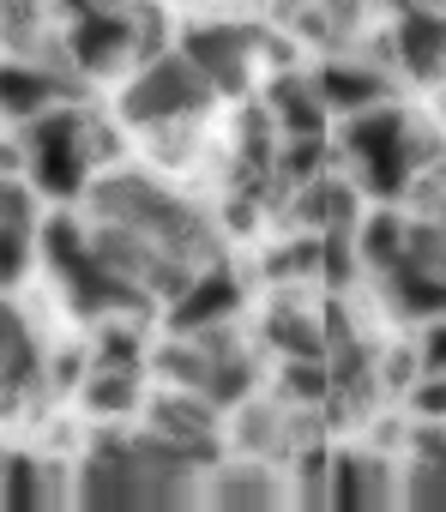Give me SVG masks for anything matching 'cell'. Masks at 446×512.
Instances as JSON below:
<instances>
[{"label": "cell", "instance_id": "obj_8", "mask_svg": "<svg viewBox=\"0 0 446 512\" xmlns=\"http://www.w3.org/2000/svg\"><path fill=\"white\" fill-rule=\"evenodd\" d=\"M139 55V13L133 7H79L67 25V61L79 73H115Z\"/></svg>", "mask_w": 446, "mask_h": 512}, {"label": "cell", "instance_id": "obj_34", "mask_svg": "<svg viewBox=\"0 0 446 512\" xmlns=\"http://www.w3.org/2000/svg\"><path fill=\"white\" fill-rule=\"evenodd\" d=\"M410 193H416V205H422V217H440V223H446V157H440L434 169H422Z\"/></svg>", "mask_w": 446, "mask_h": 512}, {"label": "cell", "instance_id": "obj_25", "mask_svg": "<svg viewBox=\"0 0 446 512\" xmlns=\"http://www.w3.org/2000/svg\"><path fill=\"white\" fill-rule=\"evenodd\" d=\"M284 398L290 404H332V362L326 356H284Z\"/></svg>", "mask_w": 446, "mask_h": 512}, {"label": "cell", "instance_id": "obj_26", "mask_svg": "<svg viewBox=\"0 0 446 512\" xmlns=\"http://www.w3.org/2000/svg\"><path fill=\"white\" fill-rule=\"evenodd\" d=\"M356 266H362L356 223H332V229H320V278H326L332 290H344V284L356 278Z\"/></svg>", "mask_w": 446, "mask_h": 512}, {"label": "cell", "instance_id": "obj_38", "mask_svg": "<svg viewBox=\"0 0 446 512\" xmlns=\"http://www.w3.org/2000/svg\"><path fill=\"white\" fill-rule=\"evenodd\" d=\"M278 7H284V13H296V7H302V0H278Z\"/></svg>", "mask_w": 446, "mask_h": 512}, {"label": "cell", "instance_id": "obj_19", "mask_svg": "<svg viewBox=\"0 0 446 512\" xmlns=\"http://www.w3.org/2000/svg\"><path fill=\"white\" fill-rule=\"evenodd\" d=\"M0 380H7V404L31 398L43 386V350H37V332L25 326L19 308L0 314Z\"/></svg>", "mask_w": 446, "mask_h": 512}, {"label": "cell", "instance_id": "obj_36", "mask_svg": "<svg viewBox=\"0 0 446 512\" xmlns=\"http://www.w3.org/2000/svg\"><path fill=\"white\" fill-rule=\"evenodd\" d=\"M67 7L79 13V7H133V0H67Z\"/></svg>", "mask_w": 446, "mask_h": 512}, {"label": "cell", "instance_id": "obj_35", "mask_svg": "<svg viewBox=\"0 0 446 512\" xmlns=\"http://www.w3.org/2000/svg\"><path fill=\"white\" fill-rule=\"evenodd\" d=\"M422 374H446V314L440 320H428V338H422Z\"/></svg>", "mask_w": 446, "mask_h": 512}, {"label": "cell", "instance_id": "obj_17", "mask_svg": "<svg viewBox=\"0 0 446 512\" xmlns=\"http://www.w3.org/2000/svg\"><path fill=\"white\" fill-rule=\"evenodd\" d=\"M266 109L278 115L284 139L326 133V115H332V103H326V91H320V79H314V73H278V79H272V91H266Z\"/></svg>", "mask_w": 446, "mask_h": 512}, {"label": "cell", "instance_id": "obj_9", "mask_svg": "<svg viewBox=\"0 0 446 512\" xmlns=\"http://www.w3.org/2000/svg\"><path fill=\"white\" fill-rule=\"evenodd\" d=\"M181 49L217 85V97H236V91H248V73H254V55H260V31H248V25H187Z\"/></svg>", "mask_w": 446, "mask_h": 512}, {"label": "cell", "instance_id": "obj_30", "mask_svg": "<svg viewBox=\"0 0 446 512\" xmlns=\"http://www.w3.org/2000/svg\"><path fill=\"white\" fill-rule=\"evenodd\" d=\"M404 253H410L416 266H428L434 278H446V223H440V217H416Z\"/></svg>", "mask_w": 446, "mask_h": 512}, {"label": "cell", "instance_id": "obj_2", "mask_svg": "<svg viewBox=\"0 0 446 512\" xmlns=\"http://www.w3.org/2000/svg\"><path fill=\"white\" fill-rule=\"evenodd\" d=\"M91 211H97V223H121V229L157 241L163 253H175V260L199 266V272L217 266V229H211V217L193 211L187 199L163 193L145 175H127V169L121 175H103L91 187Z\"/></svg>", "mask_w": 446, "mask_h": 512}, {"label": "cell", "instance_id": "obj_11", "mask_svg": "<svg viewBox=\"0 0 446 512\" xmlns=\"http://www.w3.org/2000/svg\"><path fill=\"white\" fill-rule=\"evenodd\" d=\"M386 43L410 79H440L446 73V7H398V25Z\"/></svg>", "mask_w": 446, "mask_h": 512}, {"label": "cell", "instance_id": "obj_4", "mask_svg": "<svg viewBox=\"0 0 446 512\" xmlns=\"http://www.w3.org/2000/svg\"><path fill=\"white\" fill-rule=\"evenodd\" d=\"M43 260H49L61 296L73 302V314H85V320H115V314L145 320L157 308L151 290H139L133 278H121L103 253H97V235L85 223H67V217L43 223Z\"/></svg>", "mask_w": 446, "mask_h": 512}, {"label": "cell", "instance_id": "obj_16", "mask_svg": "<svg viewBox=\"0 0 446 512\" xmlns=\"http://www.w3.org/2000/svg\"><path fill=\"white\" fill-rule=\"evenodd\" d=\"M374 278H380V296H386L392 314H404V320H440L446 314V278L416 266L410 253H398V260L386 272H374Z\"/></svg>", "mask_w": 446, "mask_h": 512}, {"label": "cell", "instance_id": "obj_21", "mask_svg": "<svg viewBox=\"0 0 446 512\" xmlns=\"http://www.w3.org/2000/svg\"><path fill=\"white\" fill-rule=\"evenodd\" d=\"M61 488L49 482V464L37 452H7V512H49Z\"/></svg>", "mask_w": 446, "mask_h": 512}, {"label": "cell", "instance_id": "obj_10", "mask_svg": "<svg viewBox=\"0 0 446 512\" xmlns=\"http://www.w3.org/2000/svg\"><path fill=\"white\" fill-rule=\"evenodd\" d=\"M404 494L392 458L380 452H338L332 458V506L338 512H380Z\"/></svg>", "mask_w": 446, "mask_h": 512}, {"label": "cell", "instance_id": "obj_23", "mask_svg": "<svg viewBox=\"0 0 446 512\" xmlns=\"http://www.w3.org/2000/svg\"><path fill=\"white\" fill-rule=\"evenodd\" d=\"M266 344L284 350V356H326V326L308 308H278L266 320Z\"/></svg>", "mask_w": 446, "mask_h": 512}, {"label": "cell", "instance_id": "obj_12", "mask_svg": "<svg viewBox=\"0 0 446 512\" xmlns=\"http://www.w3.org/2000/svg\"><path fill=\"white\" fill-rule=\"evenodd\" d=\"M79 97V79L73 73H61V67H49V61H13L7 67V79H0V103H7V121H37L43 109H55V103H73Z\"/></svg>", "mask_w": 446, "mask_h": 512}, {"label": "cell", "instance_id": "obj_24", "mask_svg": "<svg viewBox=\"0 0 446 512\" xmlns=\"http://www.w3.org/2000/svg\"><path fill=\"white\" fill-rule=\"evenodd\" d=\"M356 241H362V266L368 272H386L398 253H404V241H410V223L398 211H374L368 223H356Z\"/></svg>", "mask_w": 446, "mask_h": 512}, {"label": "cell", "instance_id": "obj_27", "mask_svg": "<svg viewBox=\"0 0 446 512\" xmlns=\"http://www.w3.org/2000/svg\"><path fill=\"white\" fill-rule=\"evenodd\" d=\"M91 362H103V368H139V362H145V338H139V326H133L127 314H115V320H97Z\"/></svg>", "mask_w": 446, "mask_h": 512}, {"label": "cell", "instance_id": "obj_22", "mask_svg": "<svg viewBox=\"0 0 446 512\" xmlns=\"http://www.w3.org/2000/svg\"><path fill=\"white\" fill-rule=\"evenodd\" d=\"M85 410L91 416H127V410H139V368H103V362H91V374H85Z\"/></svg>", "mask_w": 446, "mask_h": 512}, {"label": "cell", "instance_id": "obj_33", "mask_svg": "<svg viewBox=\"0 0 446 512\" xmlns=\"http://www.w3.org/2000/svg\"><path fill=\"white\" fill-rule=\"evenodd\" d=\"M410 410H416L422 422H446V374H422V380L410 386Z\"/></svg>", "mask_w": 446, "mask_h": 512}, {"label": "cell", "instance_id": "obj_32", "mask_svg": "<svg viewBox=\"0 0 446 512\" xmlns=\"http://www.w3.org/2000/svg\"><path fill=\"white\" fill-rule=\"evenodd\" d=\"M0 229H37V205L19 187V175H7V187H0Z\"/></svg>", "mask_w": 446, "mask_h": 512}, {"label": "cell", "instance_id": "obj_37", "mask_svg": "<svg viewBox=\"0 0 446 512\" xmlns=\"http://www.w3.org/2000/svg\"><path fill=\"white\" fill-rule=\"evenodd\" d=\"M398 7H446V0H398Z\"/></svg>", "mask_w": 446, "mask_h": 512}, {"label": "cell", "instance_id": "obj_14", "mask_svg": "<svg viewBox=\"0 0 446 512\" xmlns=\"http://www.w3.org/2000/svg\"><path fill=\"white\" fill-rule=\"evenodd\" d=\"M211 410H217L211 398L175 386L169 398L151 404V428H157L163 440H175L181 452H193V458H217V416H211Z\"/></svg>", "mask_w": 446, "mask_h": 512}, {"label": "cell", "instance_id": "obj_6", "mask_svg": "<svg viewBox=\"0 0 446 512\" xmlns=\"http://www.w3.org/2000/svg\"><path fill=\"white\" fill-rule=\"evenodd\" d=\"M163 374L175 386L211 398L217 410L248 404V392H254V356L230 332V320L205 326V332H175V344H163Z\"/></svg>", "mask_w": 446, "mask_h": 512}, {"label": "cell", "instance_id": "obj_13", "mask_svg": "<svg viewBox=\"0 0 446 512\" xmlns=\"http://www.w3.org/2000/svg\"><path fill=\"white\" fill-rule=\"evenodd\" d=\"M242 308V284L223 272V266H205L175 302H169V332H205V326H223L236 320Z\"/></svg>", "mask_w": 446, "mask_h": 512}, {"label": "cell", "instance_id": "obj_3", "mask_svg": "<svg viewBox=\"0 0 446 512\" xmlns=\"http://www.w3.org/2000/svg\"><path fill=\"white\" fill-rule=\"evenodd\" d=\"M344 157L356 163V187L374 193V199H398L416 187L422 169H434L446 151H440V133L428 121H410L404 109L392 103H374L362 115H350L344 127Z\"/></svg>", "mask_w": 446, "mask_h": 512}, {"label": "cell", "instance_id": "obj_5", "mask_svg": "<svg viewBox=\"0 0 446 512\" xmlns=\"http://www.w3.org/2000/svg\"><path fill=\"white\" fill-rule=\"evenodd\" d=\"M103 139H97V121L85 109H43L37 121H25V163H31V181L37 193L49 199H79L91 187V163H97Z\"/></svg>", "mask_w": 446, "mask_h": 512}, {"label": "cell", "instance_id": "obj_7", "mask_svg": "<svg viewBox=\"0 0 446 512\" xmlns=\"http://www.w3.org/2000/svg\"><path fill=\"white\" fill-rule=\"evenodd\" d=\"M211 97H217V85L187 61V49H175V55H151V61L139 67V79H133L127 97H121V115H127L133 127H169V121L205 115Z\"/></svg>", "mask_w": 446, "mask_h": 512}, {"label": "cell", "instance_id": "obj_15", "mask_svg": "<svg viewBox=\"0 0 446 512\" xmlns=\"http://www.w3.org/2000/svg\"><path fill=\"white\" fill-rule=\"evenodd\" d=\"M284 482L272 476V458H248V464H230V470H217L205 482V500L223 506V512H272L284 506Z\"/></svg>", "mask_w": 446, "mask_h": 512}, {"label": "cell", "instance_id": "obj_1", "mask_svg": "<svg viewBox=\"0 0 446 512\" xmlns=\"http://www.w3.org/2000/svg\"><path fill=\"white\" fill-rule=\"evenodd\" d=\"M199 470H205V458L181 452L157 428H145V434H103L85 452V464H79L73 500L85 512H139V506L175 512V506H193L205 494Z\"/></svg>", "mask_w": 446, "mask_h": 512}, {"label": "cell", "instance_id": "obj_20", "mask_svg": "<svg viewBox=\"0 0 446 512\" xmlns=\"http://www.w3.org/2000/svg\"><path fill=\"white\" fill-rule=\"evenodd\" d=\"M290 217H296V223H314V229L356 223V187H350V181H338V175H314L308 187H296Z\"/></svg>", "mask_w": 446, "mask_h": 512}, {"label": "cell", "instance_id": "obj_18", "mask_svg": "<svg viewBox=\"0 0 446 512\" xmlns=\"http://www.w3.org/2000/svg\"><path fill=\"white\" fill-rule=\"evenodd\" d=\"M320 91H326V103H332V115H362V109H374V103H392V85H386V73L374 67V61H326L320 73Z\"/></svg>", "mask_w": 446, "mask_h": 512}, {"label": "cell", "instance_id": "obj_29", "mask_svg": "<svg viewBox=\"0 0 446 512\" xmlns=\"http://www.w3.org/2000/svg\"><path fill=\"white\" fill-rule=\"evenodd\" d=\"M296 500L302 506H332V458L326 452H296Z\"/></svg>", "mask_w": 446, "mask_h": 512}, {"label": "cell", "instance_id": "obj_31", "mask_svg": "<svg viewBox=\"0 0 446 512\" xmlns=\"http://www.w3.org/2000/svg\"><path fill=\"white\" fill-rule=\"evenodd\" d=\"M308 272H320V235H302L272 253V278H308Z\"/></svg>", "mask_w": 446, "mask_h": 512}, {"label": "cell", "instance_id": "obj_28", "mask_svg": "<svg viewBox=\"0 0 446 512\" xmlns=\"http://www.w3.org/2000/svg\"><path fill=\"white\" fill-rule=\"evenodd\" d=\"M278 175H284L290 187H308L314 175H326V133L284 139V145H278Z\"/></svg>", "mask_w": 446, "mask_h": 512}]
</instances>
